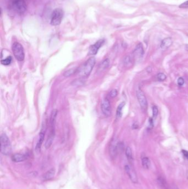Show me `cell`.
Listing matches in <instances>:
<instances>
[{"label": "cell", "instance_id": "1", "mask_svg": "<svg viewBox=\"0 0 188 189\" xmlns=\"http://www.w3.org/2000/svg\"><path fill=\"white\" fill-rule=\"evenodd\" d=\"M95 64V58L93 56L90 57L85 63L82 64L79 68H78L76 74L80 77L85 78L88 77L92 71Z\"/></svg>", "mask_w": 188, "mask_h": 189}, {"label": "cell", "instance_id": "2", "mask_svg": "<svg viewBox=\"0 0 188 189\" xmlns=\"http://www.w3.org/2000/svg\"><path fill=\"white\" fill-rule=\"evenodd\" d=\"M1 152L5 155L11 154L12 152V146L10 139L7 136L2 133L1 136Z\"/></svg>", "mask_w": 188, "mask_h": 189}, {"label": "cell", "instance_id": "3", "mask_svg": "<svg viewBox=\"0 0 188 189\" xmlns=\"http://www.w3.org/2000/svg\"><path fill=\"white\" fill-rule=\"evenodd\" d=\"M64 17V11L61 8H56L51 14L50 23L52 26H57L61 24Z\"/></svg>", "mask_w": 188, "mask_h": 189}, {"label": "cell", "instance_id": "4", "mask_svg": "<svg viewBox=\"0 0 188 189\" xmlns=\"http://www.w3.org/2000/svg\"><path fill=\"white\" fill-rule=\"evenodd\" d=\"M12 50L14 56L18 61H22L24 60L25 58L24 49L20 43L14 42L12 46Z\"/></svg>", "mask_w": 188, "mask_h": 189}, {"label": "cell", "instance_id": "5", "mask_svg": "<svg viewBox=\"0 0 188 189\" xmlns=\"http://www.w3.org/2000/svg\"><path fill=\"white\" fill-rule=\"evenodd\" d=\"M122 146H123V145L122 143H120L117 139L114 138L112 140L109 148L110 154L111 157L114 158L117 157L118 152L120 149H121Z\"/></svg>", "mask_w": 188, "mask_h": 189}, {"label": "cell", "instance_id": "6", "mask_svg": "<svg viewBox=\"0 0 188 189\" xmlns=\"http://www.w3.org/2000/svg\"><path fill=\"white\" fill-rule=\"evenodd\" d=\"M136 96L141 109L143 111H146L148 107V102L145 93L140 88L136 90Z\"/></svg>", "mask_w": 188, "mask_h": 189}, {"label": "cell", "instance_id": "7", "mask_svg": "<svg viewBox=\"0 0 188 189\" xmlns=\"http://www.w3.org/2000/svg\"><path fill=\"white\" fill-rule=\"evenodd\" d=\"M13 7L14 11L17 14H24L27 11V4L23 0H15L13 2Z\"/></svg>", "mask_w": 188, "mask_h": 189}, {"label": "cell", "instance_id": "8", "mask_svg": "<svg viewBox=\"0 0 188 189\" xmlns=\"http://www.w3.org/2000/svg\"><path fill=\"white\" fill-rule=\"evenodd\" d=\"M101 109L105 116L109 117L111 115V109L110 103L109 100L107 98H104L102 102Z\"/></svg>", "mask_w": 188, "mask_h": 189}, {"label": "cell", "instance_id": "9", "mask_svg": "<svg viewBox=\"0 0 188 189\" xmlns=\"http://www.w3.org/2000/svg\"><path fill=\"white\" fill-rule=\"evenodd\" d=\"M125 170L131 181L134 183H137L138 182V176L134 169L133 168V165H125Z\"/></svg>", "mask_w": 188, "mask_h": 189}, {"label": "cell", "instance_id": "10", "mask_svg": "<svg viewBox=\"0 0 188 189\" xmlns=\"http://www.w3.org/2000/svg\"><path fill=\"white\" fill-rule=\"evenodd\" d=\"M143 55H144V49H143V45L142 43H138L133 51V56L134 59H136L138 60H140L142 58Z\"/></svg>", "mask_w": 188, "mask_h": 189}, {"label": "cell", "instance_id": "11", "mask_svg": "<svg viewBox=\"0 0 188 189\" xmlns=\"http://www.w3.org/2000/svg\"><path fill=\"white\" fill-rule=\"evenodd\" d=\"M45 131H46V125L44 124V125H42V128L40 131L39 135V138L38 139L37 143L35 146V150L37 152H39L41 149V147L42 146V143L44 141V139L45 138Z\"/></svg>", "mask_w": 188, "mask_h": 189}, {"label": "cell", "instance_id": "12", "mask_svg": "<svg viewBox=\"0 0 188 189\" xmlns=\"http://www.w3.org/2000/svg\"><path fill=\"white\" fill-rule=\"evenodd\" d=\"M104 42H105V40L104 39H100L97 41L94 44L91 45L90 48V50H89V53H88L89 55H94L97 54V53H98V50L101 48L102 45H103Z\"/></svg>", "mask_w": 188, "mask_h": 189}, {"label": "cell", "instance_id": "13", "mask_svg": "<svg viewBox=\"0 0 188 189\" xmlns=\"http://www.w3.org/2000/svg\"><path fill=\"white\" fill-rule=\"evenodd\" d=\"M173 40L171 38L168 37L164 39L161 43V48L162 50H166L172 45Z\"/></svg>", "mask_w": 188, "mask_h": 189}, {"label": "cell", "instance_id": "14", "mask_svg": "<svg viewBox=\"0 0 188 189\" xmlns=\"http://www.w3.org/2000/svg\"><path fill=\"white\" fill-rule=\"evenodd\" d=\"M27 159V155L23 154H15L12 157V159L14 162H22Z\"/></svg>", "mask_w": 188, "mask_h": 189}, {"label": "cell", "instance_id": "15", "mask_svg": "<svg viewBox=\"0 0 188 189\" xmlns=\"http://www.w3.org/2000/svg\"><path fill=\"white\" fill-rule=\"evenodd\" d=\"M110 64V60L109 59H104L103 61L101 63V64H99V67H98V72H103L104 70L106 69Z\"/></svg>", "mask_w": 188, "mask_h": 189}, {"label": "cell", "instance_id": "16", "mask_svg": "<svg viewBox=\"0 0 188 189\" xmlns=\"http://www.w3.org/2000/svg\"><path fill=\"white\" fill-rule=\"evenodd\" d=\"M55 136V132H49L48 138L45 142V146L46 149H49L53 142Z\"/></svg>", "mask_w": 188, "mask_h": 189}, {"label": "cell", "instance_id": "17", "mask_svg": "<svg viewBox=\"0 0 188 189\" xmlns=\"http://www.w3.org/2000/svg\"><path fill=\"white\" fill-rule=\"evenodd\" d=\"M125 154L127 158L128 162H129L131 165H133L134 163V158H133V152L131 148L129 146H127L125 150Z\"/></svg>", "mask_w": 188, "mask_h": 189}, {"label": "cell", "instance_id": "18", "mask_svg": "<svg viewBox=\"0 0 188 189\" xmlns=\"http://www.w3.org/2000/svg\"><path fill=\"white\" fill-rule=\"evenodd\" d=\"M55 174V169L52 168L50 169L49 171H46L43 176H42V179L44 180H50L51 179L53 178Z\"/></svg>", "mask_w": 188, "mask_h": 189}, {"label": "cell", "instance_id": "19", "mask_svg": "<svg viewBox=\"0 0 188 189\" xmlns=\"http://www.w3.org/2000/svg\"><path fill=\"white\" fill-rule=\"evenodd\" d=\"M123 63L125 67H130L133 64V57L130 55L125 56L123 60Z\"/></svg>", "mask_w": 188, "mask_h": 189}, {"label": "cell", "instance_id": "20", "mask_svg": "<svg viewBox=\"0 0 188 189\" xmlns=\"http://www.w3.org/2000/svg\"><path fill=\"white\" fill-rule=\"evenodd\" d=\"M142 165L143 166V168L146 169H148L151 166V161L150 160V159L147 157H143L142 158Z\"/></svg>", "mask_w": 188, "mask_h": 189}, {"label": "cell", "instance_id": "21", "mask_svg": "<svg viewBox=\"0 0 188 189\" xmlns=\"http://www.w3.org/2000/svg\"><path fill=\"white\" fill-rule=\"evenodd\" d=\"M125 105V103L124 102H122V103H120L119 105L118 106L117 113H116L117 117L118 118H120L122 117V109L124 107Z\"/></svg>", "mask_w": 188, "mask_h": 189}, {"label": "cell", "instance_id": "22", "mask_svg": "<svg viewBox=\"0 0 188 189\" xmlns=\"http://www.w3.org/2000/svg\"><path fill=\"white\" fill-rule=\"evenodd\" d=\"M158 183L162 188L163 189H170V187L164 179L160 177L158 179Z\"/></svg>", "mask_w": 188, "mask_h": 189}, {"label": "cell", "instance_id": "23", "mask_svg": "<svg viewBox=\"0 0 188 189\" xmlns=\"http://www.w3.org/2000/svg\"><path fill=\"white\" fill-rule=\"evenodd\" d=\"M85 81L84 79L82 78V77H81L80 79H77L74 80L71 83V85L73 86H83L85 84Z\"/></svg>", "mask_w": 188, "mask_h": 189}, {"label": "cell", "instance_id": "24", "mask_svg": "<svg viewBox=\"0 0 188 189\" xmlns=\"http://www.w3.org/2000/svg\"><path fill=\"white\" fill-rule=\"evenodd\" d=\"M78 68H72L71 69L67 70L64 72V76L65 77H70L72 75L76 74Z\"/></svg>", "mask_w": 188, "mask_h": 189}, {"label": "cell", "instance_id": "25", "mask_svg": "<svg viewBox=\"0 0 188 189\" xmlns=\"http://www.w3.org/2000/svg\"><path fill=\"white\" fill-rule=\"evenodd\" d=\"M12 56H8L7 58H6L5 59L1 60V63L3 65L7 66V65H9L10 64H11V63H12Z\"/></svg>", "mask_w": 188, "mask_h": 189}, {"label": "cell", "instance_id": "26", "mask_svg": "<svg viewBox=\"0 0 188 189\" xmlns=\"http://www.w3.org/2000/svg\"><path fill=\"white\" fill-rule=\"evenodd\" d=\"M157 80L159 81H163L166 79L167 76L163 73L160 72L157 75Z\"/></svg>", "mask_w": 188, "mask_h": 189}, {"label": "cell", "instance_id": "27", "mask_svg": "<svg viewBox=\"0 0 188 189\" xmlns=\"http://www.w3.org/2000/svg\"><path fill=\"white\" fill-rule=\"evenodd\" d=\"M152 111H153V113H152V115H153V117L154 118H156L158 115V109L157 107L156 106H154L152 107Z\"/></svg>", "mask_w": 188, "mask_h": 189}, {"label": "cell", "instance_id": "28", "mask_svg": "<svg viewBox=\"0 0 188 189\" xmlns=\"http://www.w3.org/2000/svg\"><path fill=\"white\" fill-rule=\"evenodd\" d=\"M118 95V91L116 89H113L110 92L109 96L111 97V98H114L117 96Z\"/></svg>", "mask_w": 188, "mask_h": 189}, {"label": "cell", "instance_id": "29", "mask_svg": "<svg viewBox=\"0 0 188 189\" xmlns=\"http://www.w3.org/2000/svg\"><path fill=\"white\" fill-rule=\"evenodd\" d=\"M184 84V80L183 77H179L178 79V85L179 86H182Z\"/></svg>", "mask_w": 188, "mask_h": 189}, {"label": "cell", "instance_id": "30", "mask_svg": "<svg viewBox=\"0 0 188 189\" xmlns=\"http://www.w3.org/2000/svg\"><path fill=\"white\" fill-rule=\"evenodd\" d=\"M179 7L181 8H188V1H186L185 2L181 4L179 6Z\"/></svg>", "mask_w": 188, "mask_h": 189}, {"label": "cell", "instance_id": "31", "mask_svg": "<svg viewBox=\"0 0 188 189\" xmlns=\"http://www.w3.org/2000/svg\"><path fill=\"white\" fill-rule=\"evenodd\" d=\"M182 153H183V155H184V156L186 158H187L188 159V151H186L185 150H182Z\"/></svg>", "mask_w": 188, "mask_h": 189}, {"label": "cell", "instance_id": "32", "mask_svg": "<svg viewBox=\"0 0 188 189\" xmlns=\"http://www.w3.org/2000/svg\"><path fill=\"white\" fill-rule=\"evenodd\" d=\"M178 189L177 187H174V189Z\"/></svg>", "mask_w": 188, "mask_h": 189}]
</instances>
